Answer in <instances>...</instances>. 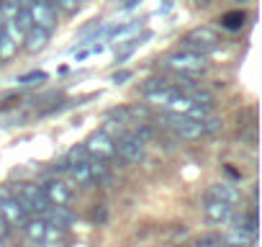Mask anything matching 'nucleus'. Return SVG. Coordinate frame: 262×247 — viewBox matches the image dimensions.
Returning <instances> with one entry per match:
<instances>
[{
	"label": "nucleus",
	"instance_id": "obj_4",
	"mask_svg": "<svg viewBox=\"0 0 262 247\" xmlns=\"http://www.w3.org/2000/svg\"><path fill=\"white\" fill-rule=\"evenodd\" d=\"M26 11H29L34 26L47 29V31H52L57 26V8H54L52 0H29Z\"/></svg>",
	"mask_w": 262,
	"mask_h": 247
},
{
	"label": "nucleus",
	"instance_id": "obj_20",
	"mask_svg": "<svg viewBox=\"0 0 262 247\" xmlns=\"http://www.w3.org/2000/svg\"><path fill=\"white\" fill-rule=\"evenodd\" d=\"M221 129H224L221 118H213V116H206V118H201V134H219Z\"/></svg>",
	"mask_w": 262,
	"mask_h": 247
},
{
	"label": "nucleus",
	"instance_id": "obj_27",
	"mask_svg": "<svg viewBox=\"0 0 262 247\" xmlns=\"http://www.w3.org/2000/svg\"><path fill=\"white\" fill-rule=\"evenodd\" d=\"M128 77H131V72H128V70H121V72H116V75H113V85H123Z\"/></svg>",
	"mask_w": 262,
	"mask_h": 247
},
{
	"label": "nucleus",
	"instance_id": "obj_7",
	"mask_svg": "<svg viewBox=\"0 0 262 247\" xmlns=\"http://www.w3.org/2000/svg\"><path fill=\"white\" fill-rule=\"evenodd\" d=\"M183 44H185L188 52H195V54H203V57H206V52L216 49L219 36H216L211 29H195V31H190V34L183 39Z\"/></svg>",
	"mask_w": 262,
	"mask_h": 247
},
{
	"label": "nucleus",
	"instance_id": "obj_3",
	"mask_svg": "<svg viewBox=\"0 0 262 247\" xmlns=\"http://www.w3.org/2000/svg\"><path fill=\"white\" fill-rule=\"evenodd\" d=\"M0 216H3L8 224H16V227H24V221L29 219V211L24 209V203L6 186L0 188Z\"/></svg>",
	"mask_w": 262,
	"mask_h": 247
},
{
	"label": "nucleus",
	"instance_id": "obj_26",
	"mask_svg": "<svg viewBox=\"0 0 262 247\" xmlns=\"http://www.w3.org/2000/svg\"><path fill=\"white\" fill-rule=\"evenodd\" d=\"M70 162H88V150H85V145L70 150Z\"/></svg>",
	"mask_w": 262,
	"mask_h": 247
},
{
	"label": "nucleus",
	"instance_id": "obj_24",
	"mask_svg": "<svg viewBox=\"0 0 262 247\" xmlns=\"http://www.w3.org/2000/svg\"><path fill=\"white\" fill-rule=\"evenodd\" d=\"M52 3H57L64 13H75V11H80V3H82V0H52Z\"/></svg>",
	"mask_w": 262,
	"mask_h": 247
},
{
	"label": "nucleus",
	"instance_id": "obj_25",
	"mask_svg": "<svg viewBox=\"0 0 262 247\" xmlns=\"http://www.w3.org/2000/svg\"><path fill=\"white\" fill-rule=\"evenodd\" d=\"M36 80H39V83H44V80H47V72H41V70H39V72H26V75H21V77H18V83H24V85L36 83Z\"/></svg>",
	"mask_w": 262,
	"mask_h": 247
},
{
	"label": "nucleus",
	"instance_id": "obj_2",
	"mask_svg": "<svg viewBox=\"0 0 262 247\" xmlns=\"http://www.w3.org/2000/svg\"><path fill=\"white\" fill-rule=\"evenodd\" d=\"M16 198H18V201L24 203V209L31 211V214H44L47 206H49V201H47L41 186H36V183H18V186H16Z\"/></svg>",
	"mask_w": 262,
	"mask_h": 247
},
{
	"label": "nucleus",
	"instance_id": "obj_28",
	"mask_svg": "<svg viewBox=\"0 0 262 247\" xmlns=\"http://www.w3.org/2000/svg\"><path fill=\"white\" fill-rule=\"evenodd\" d=\"M8 227H11V224H8V221H6L3 216H0V239H3V237L8 234Z\"/></svg>",
	"mask_w": 262,
	"mask_h": 247
},
{
	"label": "nucleus",
	"instance_id": "obj_9",
	"mask_svg": "<svg viewBox=\"0 0 262 247\" xmlns=\"http://www.w3.org/2000/svg\"><path fill=\"white\" fill-rule=\"evenodd\" d=\"M85 150H88V155H93L95 160H105V157H113V155H116V142H113L111 137H105L103 132H95V134L88 137Z\"/></svg>",
	"mask_w": 262,
	"mask_h": 247
},
{
	"label": "nucleus",
	"instance_id": "obj_1",
	"mask_svg": "<svg viewBox=\"0 0 262 247\" xmlns=\"http://www.w3.org/2000/svg\"><path fill=\"white\" fill-rule=\"evenodd\" d=\"M165 65H167L172 72H178V75H201V72L208 70L206 57H203V54H195V52H188V49L172 52V54L165 59Z\"/></svg>",
	"mask_w": 262,
	"mask_h": 247
},
{
	"label": "nucleus",
	"instance_id": "obj_29",
	"mask_svg": "<svg viewBox=\"0 0 262 247\" xmlns=\"http://www.w3.org/2000/svg\"><path fill=\"white\" fill-rule=\"evenodd\" d=\"M221 247H239V244H221Z\"/></svg>",
	"mask_w": 262,
	"mask_h": 247
},
{
	"label": "nucleus",
	"instance_id": "obj_22",
	"mask_svg": "<svg viewBox=\"0 0 262 247\" xmlns=\"http://www.w3.org/2000/svg\"><path fill=\"white\" fill-rule=\"evenodd\" d=\"M242 24H244V13H226L221 18V26H226V29H239Z\"/></svg>",
	"mask_w": 262,
	"mask_h": 247
},
{
	"label": "nucleus",
	"instance_id": "obj_11",
	"mask_svg": "<svg viewBox=\"0 0 262 247\" xmlns=\"http://www.w3.org/2000/svg\"><path fill=\"white\" fill-rule=\"evenodd\" d=\"M49 44V31L47 29H39V26H31L24 36V47L29 52H41L44 47Z\"/></svg>",
	"mask_w": 262,
	"mask_h": 247
},
{
	"label": "nucleus",
	"instance_id": "obj_30",
	"mask_svg": "<svg viewBox=\"0 0 262 247\" xmlns=\"http://www.w3.org/2000/svg\"><path fill=\"white\" fill-rule=\"evenodd\" d=\"M0 247H3V239H0Z\"/></svg>",
	"mask_w": 262,
	"mask_h": 247
},
{
	"label": "nucleus",
	"instance_id": "obj_18",
	"mask_svg": "<svg viewBox=\"0 0 262 247\" xmlns=\"http://www.w3.org/2000/svg\"><path fill=\"white\" fill-rule=\"evenodd\" d=\"M18 49V42H13V36L0 26V59H11Z\"/></svg>",
	"mask_w": 262,
	"mask_h": 247
},
{
	"label": "nucleus",
	"instance_id": "obj_16",
	"mask_svg": "<svg viewBox=\"0 0 262 247\" xmlns=\"http://www.w3.org/2000/svg\"><path fill=\"white\" fill-rule=\"evenodd\" d=\"M64 232H67V229H62V227L47 221V232H44L41 247H62V244H64Z\"/></svg>",
	"mask_w": 262,
	"mask_h": 247
},
{
	"label": "nucleus",
	"instance_id": "obj_23",
	"mask_svg": "<svg viewBox=\"0 0 262 247\" xmlns=\"http://www.w3.org/2000/svg\"><path fill=\"white\" fill-rule=\"evenodd\" d=\"M224 242L219 239V237H213V234H206V237H198L190 247H221Z\"/></svg>",
	"mask_w": 262,
	"mask_h": 247
},
{
	"label": "nucleus",
	"instance_id": "obj_6",
	"mask_svg": "<svg viewBox=\"0 0 262 247\" xmlns=\"http://www.w3.org/2000/svg\"><path fill=\"white\" fill-rule=\"evenodd\" d=\"M113 142H116L118 157L126 162H139L144 157V139L139 134H123L121 139H113Z\"/></svg>",
	"mask_w": 262,
	"mask_h": 247
},
{
	"label": "nucleus",
	"instance_id": "obj_8",
	"mask_svg": "<svg viewBox=\"0 0 262 247\" xmlns=\"http://www.w3.org/2000/svg\"><path fill=\"white\" fill-rule=\"evenodd\" d=\"M203 214L213 227H226L234 219V206L226 203V201H219V198H208L206 206H203Z\"/></svg>",
	"mask_w": 262,
	"mask_h": 247
},
{
	"label": "nucleus",
	"instance_id": "obj_15",
	"mask_svg": "<svg viewBox=\"0 0 262 247\" xmlns=\"http://www.w3.org/2000/svg\"><path fill=\"white\" fill-rule=\"evenodd\" d=\"M67 170H70V175H72V180H75L77 186H85V188H88V186H93V183H95L88 162H70V165H67Z\"/></svg>",
	"mask_w": 262,
	"mask_h": 247
},
{
	"label": "nucleus",
	"instance_id": "obj_10",
	"mask_svg": "<svg viewBox=\"0 0 262 247\" xmlns=\"http://www.w3.org/2000/svg\"><path fill=\"white\" fill-rule=\"evenodd\" d=\"M41 191H44V196H47V201H49L52 206H67L70 198H72L70 186H67L64 180H59V178H49V180L41 186Z\"/></svg>",
	"mask_w": 262,
	"mask_h": 247
},
{
	"label": "nucleus",
	"instance_id": "obj_13",
	"mask_svg": "<svg viewBox=\"0 0 262 247\" xmlns=\"http://www.w3.org/2000/svg\"><path fill=\"white\" fill-rule=\"evenodd\" d=\"M211 198H219V201H226V203H239L242 201V193H239V188L236 186H231V183H213L211 186Z\"/></svg>",
	"mask_w": 262,
	"mask_h": 247
},
{
	"label": "nucleus",
	"instance_id": "obj_14",
	"mask_svg": "<svg viewBox=\"0 0 262 247\" xmlns=\"http://www.w3.org/2000/svg\"><path fill=\"white\" fill-rule=\"evenodd\" d=\"M21 229L26 232V239H29L31 244H41L44 232H47V219H41V216H36V219H26Z\"/></svg>",
	"mask_w": 262,
	"mask_h": 247
},
{
	"label": "nucleus",
	"instance_id": "obj_5",
	"mask_svg": "<svg viewBox=\"0 0 262 247\" xmlns=\"http://www.w3.org/2000/svg\"><path fill=\"white\" fill-rule=\"evenodd\" d=\"M165 123H167L175 134H180L183 139H198V137H203V134H201V121H195V118H190V116H185V113L165 111Z\"/></svg>",
	"mask_w": 262,
	"mask_h": 247
},
{
	"label": "nucleus",
	"instance_id": "obj_17",
	"mask_svg": "<svg viewBox=\"0 0 262 247\" xmlns=\"http://www.w3.org/2000/svg\"><path fill=\"white\" fill-rule=\"evenodd\" d=\"M72 221H75L72 211H67L64 206H52V211H49V224H57V227L67 229Z\"/></svg>",
	"mask_w": 262,
	"mask_h": 247
},
{
	"label": "nucleus",
	"instance_id": "obj_12",
	"mask_svg": "<svg viewBox=\"0 0 262 247\" xmlns=\"http://www.w3.org/2000/svg\"><path fill=\"white\" fill-rule=\"evenodd\" d=\"M257 239V232L247 229L244 224H236L226 232V244H239V247H249Z\"/></svg>",
	"mask_w": 262,
	"mask_h": 247
},
{
	"label": "nucleus",
	"instance_id": "obj_21",
	"mask_svg": "<svg viewBox=\"0 0 262 247\" xmlns=\"http://www.w3.org/2000/svg\"><path fill=\"white\" fill-rule=\"evenodd\" d=\"M90 165V173H93V180H98V183H108V178H111V173H108V168L103 165V160H95V162H88Z\"/></svg>",
	"mask_w": 262,
	"mask_h": 247
},
{
	"label": "nucleus",
	"instance_id": "obj_19",
	"mask_svg": "<svg viewBox=\"0 0 262 247\" xmlns=\"http://www.w3.org/2000/svg\"><path fill=\"white\" fill-rule=\"evenodd\" d=\"M137 31H142V21H131V24H126V26H121V29H116L111 39H113L116 44H123V42H126L128 36H134Z\"/></svg>",
	"mask_w": 262,
	"mask_h": 247
}]
</instances>
